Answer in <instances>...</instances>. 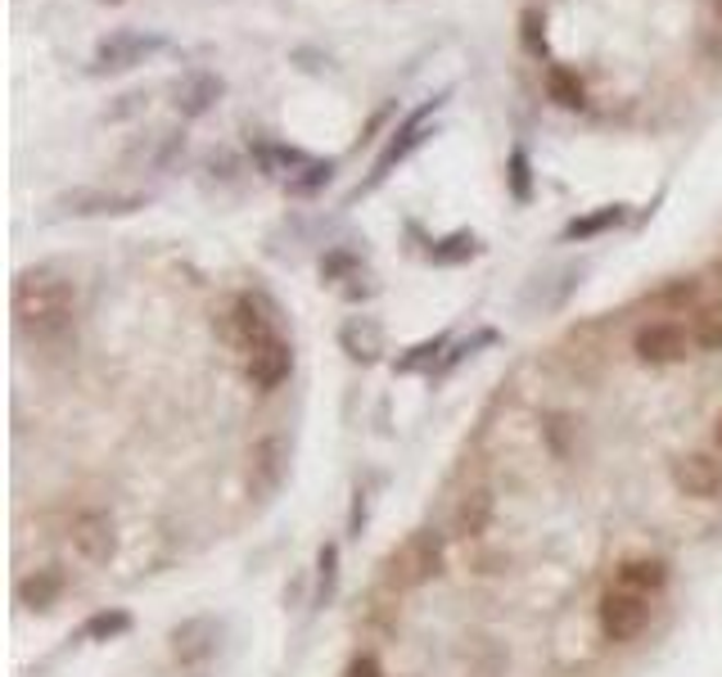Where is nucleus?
I'll return each instance as SVG.
<instances>
[{
	"label": "nucleus",
	"mask_w": 722,
	"mask_h": 677,
	"mask_svg": "<svg viewBox=\"0 0 722 677\" xmlns=\"http://www.w3.org/2000/svg\"><path fill=\"white\" fill-rule=\"evenodd\" d=\"M10 308H14V325L32 330V334H55L72 321V308H78V285L68 276L50 272V267H32L19 272L14 294H10Z\"/></svg>",
	"instance_id": "obj_1"
},
{
	"label": "nucleus",
	"mask_w": 722,
	"mask_h": 677,
	"mask_svg": "<svg viewBox=\"0 0 722 677\" xmlns=\"http://www.w3.org/2000/svg\"><path fill=\"white\" fill-rule=\"evenodd\" d=\"M438 570H443V533H434V529L411 533V538L385 560V578H389V587H398V592L425 587L429 578H438Z\"/></svg>",
	"instance_id": "obj_2"
},
{
	"label": "nucleus",
	"mask_w": 722,
	"mask_h": 677,
	"mask_svg": "<svg viewBox=\"0 0 722 677\" xmlns=\"http://www.w3.org/2000/svg\"><path fill=\"white\" fill-rule=\"evenodd\" d=\"M68 542H72V555H78L87 570H104V564L118 555V524L104 510H78L68 524Z\"/></svg>",
	"instance_id": "obj_3"
},
{
	"label": "nucleus",
	"mask_w": 722,
	"mask_h": 677,
	"mask_svg": "<svg viewBox=\"0 0 722 677\" xmlns=\"http://www.w3.org/2000/svg\"><path fill=\"white\" fill-rule=\"evenodd\" d=\"M645 619H651V596H641V592H623V587H610L600 596V606H596V623H600V636L605 642H632V636L645 628Z\"/></svg>",
	"instance_id": "obj_4"
},
{
	"label": "nucleus",
	"mask_w": 722,
	"mask_h": 677,
	"mask_svg": "<svg viewBox=\"0 0 722 677\" xmlns=\"http://www.w3.org/2000/svg\"><path fill=\"white\" fill-rule=\"evenodd\" d=\"M691 348H696L691 330L677 321H651L632 334V353L641 366H677V362H687Z\"/></svg>",
	"instance_id": "obj_5"
},
{
	"label": "nucleus",
	"mask_w": 722,
	"mask_h": 677,
	"mask_svg": "<svg viewBox=\"0 0 722 677\" xmlns=\"http://www.w3.org/2000/svg\"><path fill=\"white\" fill-rule=\"evenodd\" d=\"M168 42L159 32H136V27H118L108 32L95 46V72H127L136 64H145L149 55H159Z\"/></svg>",
	"instance_id": "obj_6"
},
{
	"label": "nucleus",
	"mask_w": 722,
	"mask_h": 677,
	"mask_svg": "<svg viewBox=\"0 0 722 677\" xmlns=\"http://www.w3.org/2000/svg\"><path fill=\"white\" fill-rule=\"evenodd\" d=\"M221 338L231 344L240 357H249V353H257L262 344H272L276 338V330H272V317H262V308H257V298H236L231 303V312L221 317Z\"/></svg>",
	"instance_id": "obj_7"
},
{
	"label": "nucleus",
	"mask_w": 722,
	"mask_h": 677,
	"mask_svg": "<svg viewBox=\"0 0 722 677\" xmlns=\"http://www.w3.org/2000/svg\"><path fill=\"white\" fill-rule=\"evenodd\" d=\"M673 487L681 497L709 502L722 493V461L709 457V451H687V457L673 461Z\"/></svg>",
	"instance_id": "obj_8"
},
{
	"label": "nucleus",
	"mask_w": 722,
	"mask_h": 677,
	"mask_svg": "<svg viewBox=\"0 0 722 677\" xmlns=\"http://www.w3.org/2000/svg\"><path fill=\"white\" fill-rule=\"evenodd\" d=\"M289 370H294V348L285 344V338L276 334L272 344H262L257 353L244 357V375H249V385L262 389V393H272L289 380Z\"/></svg>",
	"instance_id": "obj_9"
},
{
	"label": "nucleus",
	"mask_w": 722,
	"mask_h": 677,
	"mask_svg": "<svg viewBox=\"0 0 722 677\" xmlns=\"http://www.w3.org/2000/svg\"><path fill=\"white\" fill-rule=\"evenodd\" d=\"M221 91H226V82L217 78V72L195 68V72H185V78L172 87V104H176L181 118H204V113L221 100Z\"/></svg>",
	"instance_id": "obj_10"
},
{
	"label": "nucleus",
	"mask_w": 722,
	"mask_h": 677,
	"mask_svg": "<svg viewBox=\"0 0 722 677\" xmlns=\"http://www.w3.org/2000/svg\"><path fill=\"white\" fill-rule=\"evenodd\" d=\"M59 208L72 217H104V213H136V208H145V199L118 195V191H72L59 199Z\"/></svg>",
	"instance_id": "obj_11"
},
{
	"label": "nucleus",
	"mask_w": 722,
	"mask_h": 677,
	"mask_svg": "<svg viewBox=\"0 0 722 677\" xmlns=\"http://www.w3.org/2000/svg\"><path fill=\"white\" fill-rule=\"evenodd\" d=\"M492 510H497V502H492L488 487H470V493L451 506V538H479L492 524Z\"/></svg>",
	"instance_id": "obj_12"
},
{
	"label": "nucleus",
	"mask_w": 722,
	"mask_h": 677,
	"mask_svg": "<svg viewBox=\"0 0 722 677\" xmlns=\"http://www.w3.org/2000/svg\"><path fill=\"white\" fill-rule=\"evenodd\" d=\"M664 583H668V564L660 555H632V560L619 564V574H615V587L641 592V596H655Z\"/></svg>",
	"instance_id": "obj_13"
},
{
	"label": "nucleus",
	"mask_w": 722,
	"mask_h": 677,
	"mask_svg": "<svg viewBox=\"0 0 722 677\" xmlns=\"http://www.w3.org/2000/svg\"><path fill=\"white\" fill-rule=\"evenodd\" d=\"M339 348H344L353 362L370 366V362H379V353H385V330H379L370 317H353V321H344V330H339Z\"/></svg>",
	"instance_id": "obj_14"
},
{
	"label": "nucleus",
	"mask_w": 722,
	"mask_h": 677,
	"mask_svg": "<svg viewBox=\"0 0 722 677\" xmlns=\"http://www.w3.org/2000/svg\"><path fill=\"white\" fill-rule=\"evenodd\" d=\"M628 217V208L623 204H605V208H596V213H587V217H574L564 226V240H596V236H605L610 226H619Z\"/></svg>",
	"instance_id": "obj_15"
},
{
	"label": "nucleus",
	"mask_w": 722,
	"mask_h": 677,
	"mask_svg": "<svg viewBox=\"0 0 722 677\" xmlns=\"http://www.w3.org/2000/svg\"><path fill=\"white\" fill-rule=\"evenodd\" d=\"M479 253H483L479 236H470V231H451L447 240H438V244L429 249V262H434V267H461V262H470V257H479Z\"/></svg>",
	"instance_id": "obj_16"
},
{
	"label": "nucleus",
	"mask_w": 722,
	"mask_h": 677,
	"mask_svg": "<svg viewBox=\"0 0 722 677\" xmlns=\"http://www.w3.org/2000/svg\"><path fill=\"white\" fill-rule=\"evenodd\" d=\"M547 95H551L560 108H583V104H587V91H583V82H578V72L564 68V64H551V68H547Z\"/></svg>",
	"instance_id": "obj_17"
},
{
	"label": "nucleus",
	"mask_w": 722,
	"mask_h": 677,
	"mask_svg": "<svg viewBox=\"0 0 722 677\" xmlns=\"http://www.w3.org/2000/svg\"><path fill=\"white\" fill-rule=\"evenodd\" d=\"M59 592H64V578H59L55 570H42V574H32V578H19V587H14V596L23 600V606H32V610L55 606Z\"/></svg>",
	"instance_id": "obj_18"
},
{
	"label": "nucleus",
	"mask_w": 722,
	"mask_h": 677,
	"mask_svg": "<svg viewBox=\"0 0 722 677\" xmlns=\"http://www.w3.org/2000/svg\"><path fill=\"white\" fill-rule=\"evenodd\" d=\"M691 344L704 353L722 348V303H700L691 312Z\"/></svg>",
	"instance_id": "obj_19"
},
{
	"label": "nucleus",
	"mask_w": 722,
	"mask_h": 677,
	"mask_svg": "<svg viewBox=\"0 0 722 677\" xmlns=\"http://www.w3.org/2000/svg\"><path fill=\"white\" fill-rule=\"evenodd\" d=\"M655 308H668V312H696L700 308V280L696 276H681V280H673L668 289H660L655 294Z\"/></svg>",
	"instance_id": "obj_20"
},
{
	"label": "nucleus",
	"mask_w": 722,
	"mask_h": 677,
	"mask_svg": "<svg viewBox=\"0 0 722 677\" xmlns=\"http://www.w3.org/2000/svg\"><path fill=\"white\" fill-rule=\"evenodd\" d=\"M447 348V334H434V338H425V344H415L406 357H398V375H421V370H434V362H438V353Z\"/></svg>",
	"instance_id": "obj_21"
},
{
	"label": "nucleus",
	"mask_w": 722,
	"mask_h": 677,
	"mask_svg": "<svg viewBox=\"0 0 722 677\" xmlns=\"http://www.w3.org/2000/svg\"><path fill=\"white\" fill-rule=\"evenodd\" d=\"M127 628H131V615L127 610H104V615H91L87 619L82 636H87V642H113V636H123Z\"/></svg>",
	"instance_id": "obj_22"
},
{
	"label": "nucleus",
	"mask_w": 722,
	"mask_h": 677,
	"mask_svg": "<svg viewBox=\"0 0 722 677\" xmlns=\"http://www.w3.org/2000/svg\"><path fill=\"white\" fill-rule=\"evenodd\" d=\"M506 176H511V195H515V204H528V199H534V168H528V154H524L519 145L511 149Z\"/></svg>",
	"instance_id": "obj_23"
},
{
	"label": "nucleus",
	"mask_w": 722,
	"mask_h": 677,
	"mask_svg": "<svg viewBox=\"0 0 722 677\" xmlns=\"http://www.w3.org/2000/svg\"><path fill=\"white\" fill-rule=\"evenodd\" d=\"M330 176H334V159H312L308 168H302L294 181H285V185H289L294 195H312V191H321Z\"/></svg>",
	"instance_id": "obj_24"
},
{
	"label": "nucleus",
	"mask_w": 722,
	"mask_h": 677,
	"mask_svg": "<svg viewBox=\"0 0 722 677\" xmlns=\"http://www.w3.org/2000/svg\"><path fill=\"white\" fill-rule=\"evenodd\" d=\"M519 42L528 55H547V19L542 10H524L519 14Z\"/></svg>",
	"instance_id": "obj_25"
},
{
	"label": "nucleus",
	"mask_w": 722,
	"mask_h": 677,
	"mask_svg": "<svg viewBox=\"0 0 722 677\" xmlns=\"http://www.w3.org/2000/svg\"><path fill=\"white\" fill-rule=\"evenodd\" d=\"M344 677H379V664H375V655H357L353 664H348V673Z\"/></svg>",
	"instance_id": "obj_26"
},
{
	"label": "nucleus",
	"mask_w": 722,
	"mask_h": 677,
	"mask_svg": "<svg viewBox=\"0 0 722 677\" xmlns=\"http://www.w3.org/2000/svg\"><path fill=\"white\" fill-rule=\"evenodd\" d=\"M713 447L722 451V416H718V425H713Z\"/></svg>",
	"instance_id": "obj_27"
},
{
	"label": "nucleus",
	"mask_w": 722,
	"mask_h": 677,
	"mask_svg": "<svg viewBox=\"0 0 722 677\" xmlns=\"http://www.w3.org/2000/svg\"><path fill=\"white\" fill-rule=\"evenodd\" d=\"M713 10H718V19H722V0H713Z\"/></svg>",
	"instance_id": "obj_28"
},
{
	"label": "nucleus",
	"mask_w": 722,
	"mask_h": 677,
	"mask_svg": "<svg viewBox=\"0 0 722 677\" xmlns=\"http://www.w3.org/2000/svg\"><path fill=\"white\" fill-rule=\"evenodd\" d=\"M713 276H718V280H722V262H718V267H713Z\"/></svg>",
	"instance_id": "obj_29"
}]
</instances>
